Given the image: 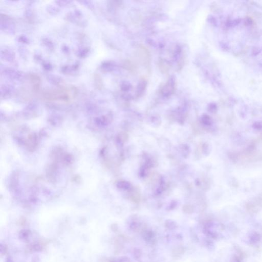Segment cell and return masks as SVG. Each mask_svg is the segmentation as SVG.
<instances>
[{
    "mask_svg": "<svg viewBox=\"0 0 262 262\" xmlns=\"http://www.w3.org/2000/svg\"><path fill=\"white\" fill-rule=\"evenodd\" d=\"M136 57L140 63L142 65L148 68L151 62L150 52L143 45H140L136 51Z\"/></svg>",
    "mask_w": 262,
    "mask_h": 262,
    "instance_id": "obj_1",
    "label": "cell"
},
{
    "mask_svg": "<svg viewBox=\"0 0 262 262\" xmlns=\"http://www.w3.org/2000/svg\"><path fill=\"white\" fill-rule=\"evenodd\" d=\"M176 82L174 77H171L163 86L161 89V94L165 97H168L173 94L175 90Z\"/></svg>",
    "mask_w": 262,
    "mask_h": 262,
    "instance_id": "obj_2",
    "label": "cell"
},
{
    "mask_svg": "<svg viewBox=\"0 0 262 262\" xmlns=\"http://www.w3.org/2000/svg\"><path fill=\"white\" fill-rule=\"evenodd\" d=\"M147 81L145 79L142 78L139 83L138 85L137 86V90H136V96L138 97H139L142 96L145 91V88L147 87Z\"/></svg>",
    "mask_w": 262,
    "mask_h": 262,
    "instance_id": "obj_3",
    "label": "cell"
},
{
    "mask_svg": "<svg viewBox=\"0 0 262 262\" xmlns=\"http://www.w3.org/2000/svg\"><path fill=\"white\" fill-rule=\"evenodd\" d=\"M158 67L161 73L166 74L168 73L170 69V64L166 60H161L158 63Z\"/></svg>",
    "mask_w": 262,
    "mask_h": 262,
    "instance_id": "obj_4",
    "label": "cell"
},
{
    "mask_svg": "<svg viewBox=\"0 0 262 262\" xmlns=\"http://www.w3.org/2000/svg\"><path fill=\"white\" fill-rule=\"evenodd\" d=\"M179 150L183 156L186 158L189 156L190 150H189V147L188 145H180L179 147Z\"/></svg>",
    "mask_w": 262,
    "mask_h": 262,
    "instance_id": "obj_5",
    "label": "cell"
},
{
    "mask_svg": "<svg viewBox=\"0 0 262 262\" xmlns=\"http://www.w3.org/2000/svg\"><path fill=\"white\" fill-rule=\"evenodd\" d=\"M124 68L131 72H134L136 71V67L130 60H126L124 64Z\"/></svg>",
    "mask_w": 262,
    "mask_h": 262,
    "instance_id": "obj_6",
    "label": "cell"
},
{
    "mask_svg": "<svg viewBox=\"0 0 262 262\" xmlns=\"http://www.w3.org/2000/svg\"><path fill=\"white\" fill-rule=\"evenodd\" d=\"M118 186L121 189H124L125 190H130L132 187V186L129 182H127V181H121L119 182L118 184Z\"/></svg>",
    "mask_w": 262,
    "mask_h": 262,
    "instance_id": "obj_7",
    "label": "cell"
},
{
    "mask_svg": "<svg viewBox=\"0 0 262 262\" xmlns=\"http://www.w3.org/2000/svg\"><path fill=\"white\" fill-rule=\"evenodd\" d=\"M148 169H149V168H148L147 166H145V165L143 166H142L140 172V174L141 177H144L147 176V175H148Z\"/></svg>",
    "mask_w": 262,
    "mask_h": 262,
    "instance_id": "obj_8",
    "label": "cell"
},
{
    "mask_svg": "<svg viewBox=\"0 0 262 262\" xmlns=\"http://www.w3.org/2000/svg\"><path fill=\"white\" fill-rule=\"evenodd\" d=\"M131 88V86L130 84L128 83H125L122 85V89L123 91H128Z\"/></svg>",
    "mask_w": 262,
    "mask_h": 262,
    "instance_id": "obj_9",
    "label": "cell"
}]
</instances>
